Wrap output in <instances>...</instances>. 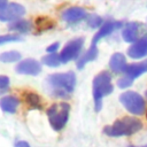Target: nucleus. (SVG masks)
Returning <instances> with one entry per match:
<instances>
[{
  "mask_svg": "<svg viewBox=\"0 0 147 147\" xmlns=\"http://www.w3.org/2000/svg\"><path fill=\"white\" fill-rule=\"evenodd\" d=\"M47 85L55 98L67 99L76 86V75L74 71L56 72L47 77Z\"/></svg>",
  "mask_w": 147,
  "mask_h": 147,
  "instance_id": "1",
  "label": "nucleus"
},
{
  "mask_svg": "<svg viewBox=\"0 0 147 147\" xmlns=\"http://www.w3.org/2000/svg\"><path fill=\"white\" fill-rule=\"evenodd\" d=\"M142 129V123L140 119L133 116H125L115 121L111 125L103 129V132L109 137H123L131 136Z\"/></svg>",
  "mask_w": 147,
  "mask_h": 147,
  "instance_id": "2",
  "label": "nucleus"
},
{
  "mask_svg": "<svg viewBox=\"0 0 147 147\" xmlns=\"http://www.w3.org/2000/svg\"><path fill=\"white\" fill-rule=\"evenodd\" d=\"M114 87L111 84V75L108 71L99 72L93 79V101L94 109L99 111L102 107L103 96L110 94Z\"/></svg>",
  "mask_w": 147,
  "mask_h": 147,
  "instance_id": "3",
  "label": "nucleus"
},
{
  "mask_svg": "<svg viewBox=\"0 0 147 147\" xmlns=\"http://www.w3.org/2000/svg\"><path fill=\"white\" fill-rule=\"evenodd\" d=\"M70 106L67 102L54 103L47 109V117L51 126L55 131H61L69 119Z\"/></svg>",
  "mask_w": 147,
  "mask_h": 147,
  "instance_id": "4",
  "label": "nucleus"
},
{
  "mask_svg": "<svg viewBox=\"0 0 147 147\" xmlns=\"http://www.w3.org/2000/svg\"><path fill=\"white\" fill-rule=\"evenodd\" d=\"M119 101L132 115H142L146 110L145 99L134 91H126L119 95Z\"/></svg>",
  "mask_w": 147,
  "mask_h": 147,
  "instance_id": "5",
  "label": "nucleus"
},
{
  "mask_svg": "<svg viewBox=\"0 0 147 147\" xmlns=\"http://www.w3.org/2000/svg\"><path fill=\"white\" fill-rule=\"evenodd\" d=\"M145 36H147V25L140 22H130L122 30L123 40L130 44L136 42Z\"/></svg>",
  "mask_w": 147,
  "mask_h": 147,
  "instance_id": "6",
  "label": "nucleus"
},
{
  "mask_svg": "<svg viewBox=\"0 0 147 147\" xmlns=\"http://www.w3.org/2000/svg\"><path fill=\"white\" fill-rule=\"evenodd\" d=\"M84 46V38L79 37V38H75L72 40H70L69 42L65 44V46L62 48L61 53H60V59L62 63H68L69 61L77 59L78 55L82 52V48Z\"/></svg>",
  "mask_w": 147,
  "mask_h": 147,
  "instance_id": "7",
  "label": "nucleus"
},
{
  "mask_svg": "<svg viewBox=\"0 0 147 147\" xmlns=\"http://www.w3.org/2000/svg\"><path fill=\"white\" fill-rule=\"evenodd\" d=\"M16 72L21 75H29V76H37L41 71V64L39 61L34 59H25L21 60L16 65Z\"/></svg>",
  "mask_w": 147,
  "mask_h": 147,
  "instance_id": "8",
  "label": "nucleus"
},
{
  "mask_svg": "<svg viewBox=\"0 0 147 147\" xmlns=\"http://www.w3.org/2000/svg\"><path fill=\"white\" fill-rule=\"evenodd\" d=\"M25 13V9L22 5L16 2H9L6 9L0 11V21L2 22H13L20 20Z\"/></svg>",
  "mask_w": 147,
  "mask_h": 147,
  "instance_id": "9",
  "label": "nucleus"
},
{
  "mask_svg": "<svg viewBox=\"0 0 147 147\" xmlns=\"http://www.w3.org/2000/svg\"><path fill=\"white\" fill-rule=\"evenodd\" d=\"M122 25H123V24H122L121 22H118V21H107V22H105V23L100 26L99 31L94 34V37H93V39H92L91 46H96L98 42H99L101 39H103L105 37L109 36V34L113 33L114 31L118 30L119 28H122Z\"/></svg>",
  "mask_w": 147,
  "mask_h": 147,
  "instance_id": "10",
  "label": "nucleus"
},
{
  "mask_svg": "<svg viewBox=\"0 0 147 147\" xmlns=\"http://www.w3.org/2000/svg\"><path fill=\"white\" fill-rule=\"evenodd\" d=\"M86 16H87V13L82 7H69L65 10H63L61 14L62 20L69 24L78 23V22L85 20Z\"/></svg>",
  "mask_w": 147,
  "mask_h": 147,
  "instance_id": "11",
  "label": "nucleus"
},
{
  "mask_svg": "<svg viewBox=\"0 0 147 147\" xmlns=\"http://www.w3.org/2000/svg\"><path fill=\"white\" fill-rule=\"evenodd\" d=\"M127 55L134 60L145 57L147 55V36L131 44V46L127 48Z\"/></svg>",
  "mask_w": 147,
  "mask_h": 147,
  "instance_id": "12",
  "label": "nucleus"
},
{
  "mask_svg": "<svg viewBox=\"0 0 147 147\" xmlns=\"http://www.w3.org/2000/svg\"><path fill=\"white\" fill-rule=\"evenodd\" d=\"M146 72H147V60H142L136 63H129L124 69V75L130 77L131 79H136Z\"/></svg>",
  "mask_w": 147,
  "mask_h": 147,
  "instance_id": "13",
  "label": "nucleus"
},
{
  "mask_svg": "<svg viewBox=\"0 0 147 147\" xmlns=\"http://www.w3.org/2000/svg\"><path fill=\"white\" fill-rule=\"evenodd\" d=\"M126 64V57L122 53H114L109 60V68L114 74L124 72Z\"/></svg>",
  "mask_w": 147,
  "mask_h": 147,
  "instance_id": "14",
  "label": "nucleus"
},
{
  "mask_svg": "<svg viewBox=\"0 0 147 147\" xmlns=\"http://www.w3.org/2000/svg\"><path fill=\"white\" fill-rule=\"evenodd\" d=\"M18 106H20V99L15 95H6L0 99V108L5 113L14 114L16 113Z\"/></svg>",
  "mask_w": 147,
  "mask_h": 147,
  "instance_id": "15",
  "label": "nucleus"
},
{
  "mask_svg": "<svg viewBox=\"0 0 147 147\" xmlns=\"http://www.w3.org/2000/svg\"><path fill=\"white\" fill-rule=\"evenodd\" d=\"M31 28H32L31 22L28 20H22V18L13 21L8 24V29L10 31H14L17 33H28V32H30Z\"/></svg>",
  "mask_w": 147,
  "mask_h": 147,
  "instance_id": "16",
  "label": "nucleus"
},
{
  "mask_svg": "<svg viewBox=\"0 0 147 147\" xmlns=\"http://www.w3.org/2000/svg\"><path fill=\"white\" fill-rule=\"evenodd\" d=\"M98 57V47L96 46H91L78 60H77V68L83 69L84 65Z\"/></svg>",
  "mask_w": 147,
  "mask_h": 147,
  "instance_id": "17",
  "label": "nucleus"
},
{
  "mask_svg": "<svg viewBox=\"0 0 147 147\" xmlns=\"http://www.w3.org/2000/svg\"><path fill=\"white\" fill-rule=\"evenodd\" d=\"M21 57H22V55L17 51H8V52H3L0 54V61L3 63L17 62L21 60Z\"/></svg>",
  "mask_w": 147,
  "mask_h": 147,
  "instance_id": "18",
  "label": "nucleus"
},
{
  "mask_svg": "<svg viewBox=\"0 0 147 147\" xmlns=\"http://www.w3.org/2000/svg\"><path fill=\"white\" fill-rule=\"evenodd\" d=\"M25 102L31 108H36V109H40L41 108V99H40V96L38 94H36L33 92L25 93Z\"/></svg>",
  "mask_w": 147,
  "mask_h": 147,
  "instance_id": "19",
  "label": "nucleus"
},
{
  "mask_svg": "<svg viewBox=\"0 0 147 147\" xmlns=\"http://www.w3.org/2000/svg\"><path fill=\"white\" fill-rule=\"evenodd\" d=\"M41 62L47 67H59L60 63H62L61 59H60V55L56 54V53H51V54L45 55L41 59Z\"/></svg>",
  "mask_w": 147,
  "mask_h": 147,
  "instance_id": "20",
  "label": "nucleus"
},
{
  "mask_svg": "<svg viewBox=\"0 0 147 147\" xmlns=\"http://www.w3.org/2000/svg\"><path fill=\"white\" fill-rule=\"evenodd\" d=\"M85 21H86V24H87L90 28H92V29H95V28L101 26V25L103 24L102 17L99 16V15H96V14H87Z\"/></svg>",
  "mask_w": 147,
  "mask_h": 147,
  "instance_id": "21",
  "label": "nucleus"
},
{
  "mask_svg": "<svg viewBox=\"0 0 147 147\" xmlns=\"http://www.w3.org/2000/svg\"><path fill=\"white\" fill-rule=\"evenodd\" d=\"M22 37L18 34H14V33H7V34H2L0 36V45H5L8 42H13V41H21Z\"/></svg>",
  "mask_w": 147,
  "mask_h": 147,
  "instance_id": "22",
  "label": "nucleus"
},
{
  "mask_svg": "<svg viewBox=\"0 0 147 147\" xmlns=\"http://www.w3.org/2000/svg\"><path fill=\"white\" fill-rule=\"evenodd\" d=\"M9 78L5 75H0V94L7 92L9 90Z\"/></svg>",
  "mask_w": 147,
  "mask_h": 147,
  "instance_id": "23",
  "label": "nucleus"
},
{
  "mask_svg": "<svg viewBox=\"0 0 147 147\" xmlns=\"http://www.w3.org/2000/svg\"><path fill=\"white\" fill-rule=\"evenodd\" d=\"M132 82H133V79H131L127 76H124V77H122V78H119L117 80V86L119 88H126V87H130L131 86Z\"/></svg>",
  "mask_w": 147,
  "mask_h": 147,
  "instance_id": "24",
  "label": "nucleus"
},
{
  "mask_svg": "<svg viewBox=\"0 0 147 147\" xmlns=\"http://www.w3.org/2000/svg\"><path fill=\"white\" fill-rule=\"evenodd\" d=\"M59 48H60V42H53V44H51L47 48H46V51H47V53L48 54H51V53H56L57 51H59Z\"/></svg>",
  "mask_w": 147,
  "mask_h": 147,
  "instance_id": "25",
  "label": "nucleus"
},
{
  "mask_svg": "<svg viewBox=\"0 0 147 147\" xmlns=\"http://www.w3.org/2000/svg\"><path fill=\"white\" fill-rule=\"evenodd\" d=\"M15 147H30V145L26 142V141H23V140H20L15 144Z\"/></svg>",
  "mask_w": 147,
  "mask_h": 147,
  "instance_id": "26",
  "label": "nucleus"
},
{
  "mask_svg": "<svg viewBox=\"0 0 147 147\" xmlns=\"http://www.w3.org/2000/svg\"><path fill=\"white\" fill-rule=\"evenodd\" d=\"M8 5H9L8 0H0V11H2L3 9H6Z\"/></svg>",
  "mask_w": 147,
  "mask_h": 147,
  "instance_id": "27",
  "label": "nucleus"
},
{
  "mask_svg": "<svg viewBox=\"0 0 147 147\" xmlns=\"http://www.w3.org/2000/svg\"><path fill=\"white\" fill-rule=\"evenodd\" d=\"M145 96H146V100H147V91H146V95Z\"/></svg>",
  "mask_w": 147,
  "mask_h": 147,
  "instance_id": "28",
  "label": "nucleus"
},
{
  "mask_svg": "<svg viewBox=\"0 0 147 147\" xmlns=\"http://www.w3.org/2000/svg\"><path fill=\"white\" fill-rule=\"evenodd\" d=\"M144 147H147V145H146V146H144Z\"/></svg>",
  "mask_w": 147,
  "mask_h": 147,
  "instance_id": "29",
  "label": "nucleus"
}]
</instances>
